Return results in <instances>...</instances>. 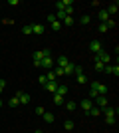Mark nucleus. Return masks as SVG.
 <instances>
[{
  "mask_svg": "<svg viewBox=\"0 0 119 133\" xmlns=\"http://www.w3.org/2000/svg\"><path fill=\"white\" fill-rule=\"evenodd\" d=\"M89 20H91V18L87 16V14H81V18H79V24H83V26H85V24H89Z\"/></svg>",
  "mask_w": 119,
  "mask_h": 133,
  "instance_id": "nucleus-28",
  "label": "nucleus"
},
{
  "mask_svg": "<svg viewBox=\"0 0 119 133\" xmlns=\"http://www.w3.org/2000/svg\"><path fill=\"white\" fill-rule=\"evenodd\" d=\"M89 89H93L97 95H107V85H105V83L91 82V83H89Z\"/></svg>",
  "mask_w": 119,
  "mask_h": 133,
  "instance_id": "nucleus-1",
  "label": "nucleus"
},
{
  "mask_svg": "<svg viewBox=\"0 0 119 133\" xmlns=\"http://www.w3.org/2000/svg\"><path fill=\"white\" fill-rule=\"evenodd\" d=\"M48 22H50V26H52V30H54V32H60V30H62V22H60V20H56V16H54V14H48Z\"/></svg>",
  "mask_w": 119,
  "mask_h": 133,
  "instance_id": "nucleus-3",
  "label": "nucleus"
},
{
  "mask_svg": "<svg viewBox=\"0 0 119 133\" xmlns=\"http://www.w3.org/2000/svg\"><path fill=\"white\" fill-rule=\"evenodd\" d=\"M44 113H46V109H44L42 105H38V107H36V115H44Z\"/></svg>",
  "mask_w": 119,
  "mask_h": 133,
  "instance_id": "nucleus-33",
  "label": "nucleus"
},
{
  "mask_svg": "<svg viewBox=\"0 0 119 133\" xmlns=\"http://www.w3.org/2000/svg\"><path fill=\"white\" fill-rule=\"evenodd\" d=\"M117 10H119V4H117V2L109 4V8H107V14H109V18L113 16V14H117Z\"/></svg>",
  "mask_w": 119,
  "mask_h": 133,
  "instance_id": "nucleus-15",
  "label": "nucleus"
},
{
  "mask_svg": "<svg viewBox=\"0 0 119 133\" xmlns=\"http://www.w3.org/2000/svg\"><path fill=\"white\" fill-rule=\"evenodd\" d=\"M58 85H60V83H58V82H48V83H46V85H44V89H46V91H50V94H56Z\"/></svg>",
  "mask_w": 119,
  "mask_h": 133,
  "instance_id": "nucleus-11",
  "label": "nucleus"
},
{
  "mask_svg": "<svg viewBox=\"0 0 119 133\" xmlns=\"http://www.w3.org/2000/svg\"><path fill=\"white\" fill-rule=\"evenodd\" d=\"M68 64H69V60L66 58V56H60V58H58V62H56V66H58V68H66Z\"/></svg>",
  "mask_w": 119,
  "mask_h": 133,
  "instance_id": "nucleus-14",
  "label": "nucleus"
},
{
  "mask_svg": "<svg viewBox=\"0 0 119 133\" xmlns=\"http://www.w3.org/2000/svg\"><path fill=\"white\" fill-rule=\"evenodd\" d=\"M89 50L93 52V54H97V52H101V50H103L101 42H99V40H91V42H89Z\"/></svg>",
  "mask_w": 119,
  "mask_h": 133,
  "instance_id": "nucleus-8",
  "label": "nucleus"
},
{
  "mask_svg": "<svg viewBox=\"0 0 119 133\" xmlns=\"http://www.w3.org/2000/svg\"><path fill=\"white\" fill-rule=\"evenodd\" d=\"M87 113H89V115H93V117H97V115H101V109H99V107H95V105H93V107H91L89 111H87Z\"/></svg>",
  "mask_w": 119,
  "mask_h": 133,
  "instance_id": "nucleus-23",
  "label": "nucleus"
},
{
  "mask_svg": "<svg viewBox=\"0 0 119 133\" xmlns=\"http://www.w3.org/2000/svg\"><path fill=\"white\" fill-rule=\"evenodd\" d=\"M93 68H95V72H103L105 70V64H101L99 60H95V64H93Z\"/></svg>",
  "mask_w": 119,
  "mask_h": 133,
  "instance_id": "nucleus-24",
  "label": "nucleus"
},
{
  "mask_svg": "<svg viewBox=\"0 0 119 133\" xmlns=\"http://www.w3.org/2000/svg\"><path fill=\"white\" fill-rule=\"evenodd\" d=\"M4 88H6V82H4V79H0V94L4 91Z\"/></svg>",
  "mask_w": 119,
  "mask_h": 133,
  "instance_id": "nucleus-35",
  "label": "nucleus"
},
{
  "mask_svg": "<svg viewBox=\"0 0 119 133\" xmlns=\"http://www.w3.org/2000/svg\"><path fill=\"white\" fill-rule=\"evenodd\" d=\"M75 79H78V83H87V78H85V74H79V76H75Z\"/></svg>",
  "mask_w": 119,
  "mask_h": 133,
  "instance_id": "nucleus-26",
  "label": "nucleus"
},
{
  "mask_svg": "<svg viewBox=\"0 0 119 133\" xmlns=\"http://www.w3.org/2000/svg\"><path fill=\"white\" fill-rule=\"evenodd\" d=\"M8 105H10V107H18V105H20V99H18L16 95H12L10 99H8Z\"/></svg>",
  "mask_w": 119,
  "mask_h": 133,
  "instance_id": "nucleus-18",
  "label": "nucleus"
},
{
  "mask_svg": "<svg viewBox=\"0 0 119 133\" xmlns=\"http://www.w3.org/2000/svg\"><path fill=\"white\" fill-rule=\"evenodd\" d=\"M74 127H75V123L72 121V119H66V123H64V129H66V131H72Z\"/></svg>",
  "mask_w": 119,
  "mask_h": 133,
  "instance_id": "nucleus-19",
  "label": "nucleus"
},
{
  "mask_svg": "<svg viewBox=\"0 0 119 133\" xmlns=\"http://www.w3.org/2000/svg\"><path fill=\"white\" fill-rule=\"evenodd\" d=\"M16 97H18V99H20V103H22V105H26V103H30V99H32L28 91H18V94H16Z\"/></svg>",
  "mask_w": 119,
  "mask_h": 133,
  "instance_id": "nucleus-6",
  "label": "nucleus"
},
{
  "mask_svg": "<svg viewBox=\"0 0 119 133\" xmlns=\"http://www.w3.org/2000/svg\"><path fill=\"white\" fill-rule=\"evenodd\" d=\"M72 74H75V76H79V74H83L81 66H74V72H72Z\"/></svg>",
  "mask_w": 119,
  "mask_h": 133,
  "instance_id": "nucleus-32",
  "label": "nucleus"
},
{
  "mask_svg": "<svg viewBox=\"0 0 119 133\" xmlns=\"http://www.w3.org/2000/svg\"><path fill=\"white\" fill-rule=\"evenodd\" d=\"M8 4H10V6H18L20 2H18V0H8Z\"/></svg>",
  "mask_w": 119,
  "mask_h": 133,
  "instance_id": "nucleus-36",
  "label": "nucleus"
},
{
  "mask_svg": "<svg viewBox=\"0 0 119 133\" xmlns=\"http://www.w3.org/2000/svg\"><path fill=\"white\" fill-rule=\"evenodd\" d=\"M22 34H24V36L32 34V24H26V26H22Z\"/></svg>",
  "mask_w": 119,
  "mask_h": 133,
  "instance_id": "nucleus-25",
  "label": "nucleus"
},
{
  "mask_svg": "<svg viewBox=\"0 0 119 133\" xmlns=\"http://www.w3.org/2000/svg\"><path fill=\"white\" fill-rule=\"evenodd\" d=\"M64 101H66V97H64V95L54 94V103H56V105H64Z\"/></svg>",
  "mask_w": 119,
  "mask_h": 133,
  "instance_id": "nucleus-16",
  "label": "nucleus"
},
{
  "mask_svg": "<svg viewBox=\"0 0 119 133\" xmlns=\"http://www.w3.org/2000/svg\"><path fill=\"white\" fill-rule=\"evenodd\" d=\"M68 6H74V2H72V0H60V2H56L58 10H66Z\"/></svg>",
  "mask_w": 119,
  "mask_h": 133,
  "instance_id": "nucleus-10",
  "label": "nucleus"
},
{
  "mask_svg": "<svg viewBox=\"0 0 119 133\" xmlns=\"http://www.w3.org/2000/svg\"><path fill=\"white\" fill-rule=\"evenodd\" d=\"M0 107H2V99H0Z\"/></svg>",
  "mask_w": 119,
  "mask_h": 133,
  "instance_id": "nucleus-38",
  "label": "nucleus"
},
{
  "mask_svg": "<svg viewBox=\"0 0 119 133\" xmlns=\"http://www.w3.org/2000/svg\"><path fill=\"white\" fill-rule=\"evenodd\" d=\"M38 83H40V85H46V83H48V79H46V74L38 78Z\"/></svg>",
  "mask_w": 119,
  "mask_h": 133,
  "instance_id": "nucleus-31",
  "label": "nucleus"
},
{
  "mask_svg": "<svg viewBox=\"0 0 119 133\" xmlns=\"http://www.w3.org/2000/svg\"><path fill=\"white\" fill-rule=\"evenodd\" d=\"M66 109L68 111H75L78 109V103H75V101H66Z\"/></svg>",
  "mask_w": 119,
  "mask_h": 133,
  "instance_id": "nucleus-21",
  "label": "nucleus"
},
{
  "mask_svg": "<svg viewBox=\"0 0 119 133\" xmlns=\"http://www.w3.org/2000/svg\"><path fill=\"white\" fill-rule=\"evenodd\" d=\"M93 105H95V107H99V109L107 107V105H109V99H107V95H97L95 99H93Z\"/></svg>",
  "mask_w": 119,
  "mask_h": 133,
  "instance_id": "nucleus-2",
  "label": "nucleus"
},
{
  "mask_svg": "<svg viewBox=\"0 0 119 133\" xmlns=\"http://www.w3.org/2000/svg\"><path fill=\"white\" fill-rule=\"evenodd\" d=\"M56 94H60V95H64V97H66V95H68V88H66V85H58Z\"/></svg>",
  "mask_w": 119,
  "mask_h": 133,
  "instance_id": "nucleus-22",
  "label": "nucleus"
},
{
  "mask_svg": "<svg viewBox=\"0 0 119 133\" xmlns=\"http://www.w3.org/2000/svg\"><path fill=\"white\" fill-rule=\"evenodd\" d=\"M78 107H81V109H83V113H87V111L93 107V99H89V97H87V99L79 101V105H78Z\"/></svg>",
  "mask_w": 119,
  "mask_h": 133,
  "instance_id": "nucleus-7",
  "label": "nucleus"
},
{
  "mask_svg": "<svg viewBox=\"0 0 119 133\" xmlns=\"http://www.w3.org/2000/svg\"><path fill=\"white\" fill-rule=\"evenodd\" d=\"M105 123H107V125H113L115 123V115H105Z\"/></svg>",
  "mask_w": 119,
  "mask_h": 133,
  "instance_id": "nucleus-29",
  "label": "nucleus"
},
{
  "mask_svg": "<svg viewBox=\"0 0 119 133\" xmlns=\"http://www.w3.org/2000/svg\"><path fill=\"white\" fill-rule=\"evenodd\" d=\"M105 26H107L109 30H111V28H115V20H113V18H109L107 22H105Z\"/></svg>",
  "mask_w": 119,
  "mask_h": 133,
  "instance_id": "nucleus-30",
  "label": "nucleus"
},
{
  "mask_svg": "<svg viewBox=\"0 0 119 133\" xmlns=\"http://www.w3.org/2000/svg\"><path fill=\"white\" fill-rule=\"evenodd\" d=\"M103 72H107V74H113L115 78H117V76H119V66H117V64H115V66H111V64H107Z\"/></svg>",
  "mask_w": 119,
  "mask_h": 133,
  "instance_id": "nucleus-9",
  "label": "nucleus"
},
{
  "mask_svg": "<svg viewBox=\"0 0 119 133\" xmlns=\"http://www.w3.org/2000/svg\"><path fill=\"white\" fill-rule=\"evenodd\" d=\"M46 79H48V82H56V74H54V72H52V70H50V72H48V74H46Z\"/></svg>",
  "mask_w": 119,
  "mask_h": 133,
  "instance_id": "nucleus-27",
  "label": "nucleus"
},
{
  "mask_svg": "<svg viewBox=\"0 0 119 133\" xmlns=\"http://www.w3.org/2000/svg\"><path fill=\"white\" fill-rule=\"evenodd\" d=\"M36 133H44V131H40V129H38V131H36Z\"/></svg>",
  "mask_w": 119,
  "mask_h": 133,
  "instance_id": "nucleus-37",
  "label": "nucleus"
},
{
  "mask_svg": "<svg viewBox=\"0 0 119 133\" xmlns=\"http://www.w3.org/2000/svg\"><path fill=\"white\" fill-rule=\"evenodd\" d=\"M42 117H44V121H46V123H54V119H56V117H54V113H48V111H46Z\"/></svg>",
  "mask_w": 119,
  "mask_h": 133,
  "instance_id": "nucleus-20",
  "label": "nucleus"
},
{
  "mask_svg": "<svg viewBox=\"0 0 119 133\" xmlns=\"http://www.w3.org/2000/svg\"><path fill=\"white\" fill-rule=\"evenodd\" d=\"M95 60H99V62H101V64H105V66H107V64H111V56H109L107 54V52H97V54H95Z\"/></svg>",
  "mask_w": 119,
  "mask_h": 133,
  "instance_id": "nucleus-4",
  "label": "nucleus"
},
{
  "mask_svg": "<svg viewBox=\"0 0 119 133\" xmlns=\"http://www.w3.org/2000/svg\"><path fill=\"white\" fill-rule=\"evenodd\" d=\"M97 18H99V24H105V22L109 20L107 10H99V12H97Z\"/></svg>",
  "mask_w": 119,
  "mask_h": 133,
  "instance_id": "nucleus-13",
  "label": "nucleus"
},
{
  "mask_svg": "<svg viewBox=\"0 0 119 133\" xmlns=\"http://www.w3.org/2000/svg\"><path fill=\"white\" fill-rule=\"evenodd\" d=\"M62 24H64V26H74L75 20H74V16H66V18L62 20Z\"/></svg>",
  "mask_w": 119,
  "mask_h": 133,
  "instance_id": "nucleus-17",
  "label": "nucleus"
},
{
  "mask_svg": "<svg viewBox=\"0 0 119 133\" xmlns=\"http://www.w3.org/2000/svg\"><path fill=\"white\" fill-rule=\"evenodd\" d=\"M54 64H56V62H54V58H44V60H42V64H40V68H42V70H48V72H50V68H54Z\"/></svg>",
  "mask_w": 119,
  "mask_h": 133,
  "instance_id": "nucleus-5",
  "label": "nucleus"
},
{
  "mask_svg": "<svg viewBox=\"0 0 119 133\" xmlns=\"http://www.w3.org/2000/svg\"><path fill=\"white\" fill-rule=\"evenodd\" d=\"M107 30H109V28L105 26V24H99V32H101V34H105V32H107Z\"/></svg>",
  "mask_w": 119,
  "mask_h": 133,
  "instance_id": "nucleus-34",
  "label": "nucleus"
},
{
  "mask_svg": "<svg viewBox=\"0 0 119 133\" xmlns=\"http://www.w3.org/2000/svg\"><path fill=\"white\" fill-rule=\"evenodd\" d=\"M44 32H46V28L42 26V24H32V34H36V36H42Z\"/></svg>",
  "mask_w": 119,
  "mask_h": 133,
  "instance_id": "nucleus-12",
  "label": "nucleus"
}]
</instances>
